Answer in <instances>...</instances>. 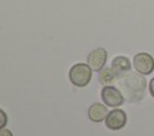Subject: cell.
I'll list each match as a JSON object with an SVG mask.
<instances>
[{
	"label": "cell",
	"mask_w": 154,
	"mask_h": 136,
	"mask_svg": "<svg viewBox=\"0 0 154 136\" xmlns=\"http://www.w3.org/2000/svg\"><path fill=\"white\" fill-rule=\"evenodd\" d=\"M0 136H13V134L10 129L2 128V129H0Z\"/></svg>",
	"instance_id": "cell-12"
},
{
	"label": "cell",
	"mask_w": 154,
	"mask_h": 136,
	"mask_svg": "<svg viewBox=\"0 0 154 136\" xmlns=\"http://www.w3.org/2000/svg\"><path fill=\"white\" fill-rule=\"evenodd\" d=\"M107 57H108L107 51L103 47H97L91 52H89V54L87 55V64L91 67L93 71L99 72L101 69L106 66Z\"/></svg>",
	"instance_id": "cell-6"
},
{
	"label": "cell",
	"mask_w": 154,
	"mask_h": 136,
	"mask_svg": "<svg viewBox=\"0 0 154 136\" xmlns=\"http://www.w3.org/2000/svg\"><path fill=\"white\" fill-rule=\"evenodd\" d=\"M119 73H117L112 66H105L99 71V82L102 85H114L118 81Z\"/></svg>",
	"instance_id": "cell-8"
},
{
	"label": "cell",
	"mask_w": 154,
	"mask_h": 136,
	"mask_svg": "<svg viewBox=\"0 0 154 136\" xmlns=\"http://www.w3.org/2000/svg\"><path fill=\"white\" fill-rule=\"evenodd\" d=\"M111 66L113 67V70L117 73H125L128 71H131L132 67V63L130 61V59L125 55H117L112 59L111 61Z\"/></svg>",
	"instance_id": "cell-9"
},
{
	"label": "cell",
	"mask_w": 154,
	"mask_h": 136,
	"mask_svg": "<svg viewBox=\"0 0 154 136\" xmlns=\"http://www.w3.org/2000/svg\"><path fill=\"white\" fill-rule=\"evenodd\" d=\"M108 108L105 104H100V102H94L88 107L87 114L90 122L93 123H101L106 119L107 114H108Z\"/></svg>",
	"instance_id": "cell-7"
},
{
	"label": "cell",
	"mask_w": 154,
	"mask_h": 136,
	"mask_svg": "<svg viewBox=\"0 0 154 136\" xmlns=\"http://www.w3.org/2000/svg\"><path fill=\"white\" fill-rule=\"evenodd\" d=\"M132 66L135 71L140 72L141 75H150L154 71V58L147 52H140L134 55Z\"/></svg>",
	"instance_id": "cell-4"
},
{
	"label": "cell",
	"mask_w": 154,
	"mask_h": 136,
	"mask_svg": "<svg viewBox=\"0 0 154 136\" xmlns=\"http://www.w3.org/2000/svg\"><path fill=\"white\" fill-rule=\"evenodd\" d=\"M7 122H8V117H7V113L0 108V129L5 128L7 125Z\"/></svg>",
	"instance_id": "cell-10"
},
{
	"label": "cell",
	"mask_w": 154,
	"mask_h": 136,
	"mask_svg": "<svg viewBox=\"0 0 154 136\" xmlns=\"http://www.w3.org/2000/svg\"><path fill=\"white\" fill-rule=\"evenodd\" d=\"M101 100L107 107H119L124 104L125 99L119 90L118 87L116 85H103L101 89Z\"/></svg>",
	"instance_id": "cell-3"
},
{
	"label": "cell",
	"mask_w": 154,
	"mask_h": 136,
	"mask_svg": "<svg viewBox=\"0 0 154 136\" xmlns=\"http://www.w3.org/2000/svg\"><path fill=\"white\" fill-rule=\"evenodd\" d=\"M116 85L119 88L126 101L138 102L146 95L148 82L144 75H141L137 71H128L119 75Z\"/></svg>",
	"instance_id": "cell-1"
},
{
	"label": "cell",
	"mask_w": 154,
	"mask_h": 136,
	"mask_svg": "<svg viewBox=\"0 0 154 136\" xmlns=\"http://www.w3.org/2000/svg\"><path fill=\"white\" fill-rule=\"evenodd\" d=\"M126 122H128V116H126L125 111L116 107L108 112V114L105 119V125L107 129H109L112 131H118L126 125Z\"/></svg>",
	"instance_id": "cell-5"
},
{
	"label": "cell",
	"mask_w": 154,
	"mask_h": 136,
	"mask_svg": "<svg viewBox=\"0 0 154 136\" xmlns=\"http://www.w3.org/2000/svg\"><path fill=\"white\" fill-rule=\"evenodd\" d=\"M67 76L72 85L77 88H84L91 81L93 70L87 63H77L70 67Z\"/></svg>",
	"instance_id": "cell-2"
},
{
	"label": "cell",
	"mask_w": 154,
	"mask_h": 136,
	"mask_svg": "<svg viewBox=\"0 0 154 136\" xmlns=\"http://www.w3.org/2000/svg\"><path fill=\"white\" fill-rule=\"evenodd\" d=\"M148 90H149V95L154 99V77H152L149 79V83H148Z\"/></svg>",
	"instance_id": "cell-11"
}]
</instances>
